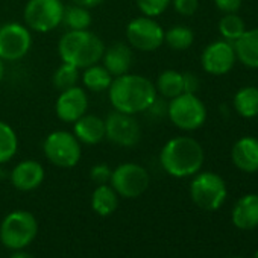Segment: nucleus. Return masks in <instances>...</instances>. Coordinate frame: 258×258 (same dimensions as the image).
<instances>
[{"mask_svg":"<svg viewBox=\"0 0 258 258\" xmlns=\"http://www.w3.org/2000/svg\"><path fill=\"white\" fill-rule=\"evenodd\" d=\"M73 5H78V7H82V8H87V10H91V8H96L99 5L103 4V0H72Z\"/></svg>","mask_w":258,"mask_h":258,"instance_id":"nucleus-35","label":"nucleus"},{"mask_svg":"<svg viewBox=\"0 0 258 258\" xmlns=\"http://www.w3.org/2000/svg\"><path fill=\"white\" fill-rule=\"evenodd\" d=\"M237 62L235 50L232 43L226 40H217L210 43L202 55H201V66L204 72L214 76L226 75L232 70Z\"/></svg>","mask_w":258,"mask_h":258,"instance_id":"nucleus-13","label":"nucleus"},{"mask_svg":"<svg viewBox=\"0 0 258 258\" xmlns=\"http://www.w3.org/2000/svg\"><path fill=\"white\" fill-rule=\"evenodd\" d=\"M19 151V137L14 127L0 120V166L11 161Z\"/></svg>","mask_w":258,"mask_h":258,"instance_id":"nucleus-25","label":"nucleus"},{"mask_svg":"<svg viewBox=\"0 0 258 258\" xmlns=\"http://www.w3.org/2000/svg\"><path fill=\"white\" fill-rule=\"evenodd\" d=\"M214 5L223 14H234L241 8V0H214Z\"/></svg>","mask_w":258,"mask_h":258,"instance_id":"nucleus-34","label":"nucleus"},{"mask_svg":"<svg viewBox=\"0 0 258 258\" xmlns=\"http://www.w3.org/2000/svg\"><path fill=\"white\" fill-rule=\"evenodd\" d=\"M105 120V140L120 148H134L142 140V126L136 115L111 111Z\"/></svg>","mask_w":258,"mask_h":258,"instance_id":"nucleus-11","label":"nucleus"},{"mask_svg":"<svg viewBox=\"0 0 258 258\" xmlns=\"http://www.w3.org/2000/svg\"><path fill=\"white\" fill-rule=\"evenodd\" d=\"M155 88H157V93L167 100L179 96L181 93H184L182 73L178 70H172V69L161 72L155 81Z\"/></svg>","mask_w":258,"mask_h":258,"instance_id":"nucleus-24","label":"nucleus"},{"mask_svg":"<svg viewBox=\"0 0 258 258\" xmlns=\"http://www.w3.org/2000/svg\"><path fill=\"white\" fill-rule=\"evenodd\" d=\"M232 223L238 229H253L258 226V195H244L232 208Z\"/></svg>","mask_w":258,"mask_h":258,"instance_id":"nucleus-19","label":"nucleus"},{"mask_svg":"<svg viewBox=\"0 0 258 258\" xmlns=\"http://www.w3.org/2000/svg\"><path fill=\"white\" fill-rule=\"evenodd\" d=\"M205 161L202 145L193 137L179 136L170 139L160 152V164L173 178L195 176Z\"/></svg>","mask_w":258,"mask_h":258,"instance_id":"nucleus-2","label":"nucleus"},{"mask_svg":"<svg viewBox=\"0 0 258 258\" xmlns=\"http://www.w3.org/2000/svg\"><path fill=\"white\" fill-rule=\"evenodd\" d=\"M111 173H112V169L105 164V163H99V164H94L90 170V178L94 184L97 185H102V184H109V179H111Z\"/></svg>","mask_w":258,"mask_h":258,"instance_id":"nucleus-31","label":"nucleus"},{"mask_svg":"<svg viewBox=\"0 0 258 258\" xmlns=\"http://www.w3.org/2000/svg\"><path fill=\"white\" fill-rule=\"evenodd\" d=\"M108 96L115 111L137 115L146 112L158 97L155 84L143 75L126 73L112 79Z\"/></svg>","mask_w":258,"mask_h":258,"instance_id":"nucleus-1","label":"nucleus"},{"mask_svg":"<svg viewBox=\"0 0 258 258\" xmlns=\"http://www.w3.org/2000/svg\"><path fill=\"white\" fill-rule=\"evenodd\" d=\"M11 258H34V256H32L29 252H25V250H22V249H20V250L14 252Z\"/></svg>","mask_w":258,"mask_h":258,"instance_id":"nucleus-36","label":"nucleus"},{"mask_svg":"<svg viewBox=\"0 0 258 258\" xmlns=\"http://www.w3.org/2000/svg\"><path fill=\"white\" fill-rule=\"evenodd\" d=\"M182 84H184V93L196 94L201 87V79L193 72H184L182 73Z\"/></svg>","mask_w":258,"mask_h":258,"instance_id":"nucleus-33","label":"nucleus"},{"mask_svg":"<svg viewBox=\"0 0 258 258\" xmlns=\"http://www.w3.org/2000/svg\"><path fill=\"white\" fill-rule=\"evenodd\" d=\"M232 258H243V256H232Z\"/></svg>","mask_w":258,"mask_h":258,"instance_id":"nucleus-39","label":"nucleus"},{"mask_svg":"<svg viewBox=\"0 0 258 258\" xmlns=\"http://www.w3.org/2000/svg\"><path fill=\"white\" fill-rule=\"evenodd\" d=\"M73 136L81 145L96 146L105 140V120L87 112L73 123Z\"/></svg>","mask_w":258,"mask_h":258,"instance_id":"nucleus-18","label":"nucleus"},{"mask_svg":"<svg viewBox=\"0 0 258 258\" xmlns=\"http://www.w3.org/2000/svg\"><path fill=\"white\" fill-rule=\"evenodd\" d=\"M231 160L244 173L258 172V139L250 136L238 139L231 149Z\"/></svg>","mask_w":258,"mask_h":258,"instance_id":"nucleus-17","label":"nucleus"},{"mask_svg":"<svg viewBox=\"0 0 258 258\" xmlns=\"http://www.w3.org/2000/svg\"><path fill=\"white\" fill-rule=\"evenodd\" d=\"M118 207V195L109 184L97 185L91 195V208L96 214L106 217L111 216Z\"/></svg>","mask_w":258,"mask_h":258,"instance_id":"nucleus-21","label":"nucleus"},{"mask_svg":"<svg viewBox=\"0 0 258 258\" xmlns=\"http://www.w3.org/2000/svg\"><path fill=\"white\" fill-rule=\"evenodd\" d=\"M112 79H114L112 75L99 62L84 69L81 73V81L84 84V88L93 93L108 91Z\"/></svg>","mask_w":258,"mask_h":258,"instance_id":"nucleus-22","label":"nucleus"},{"mask_svg":"<svg viewBox=\"0 0 258 258\" xmlns=\"http://www.w3.org/2000/svg\"><path fill=\"white\" fill-rule=\"evenodd\" d=\"M81 81V70L72 64L62 62L52 75V84L58 91H64L78 85Z\"/></svg>","mask_w":258,"mask_h":258,"instance_id":"nucleus-28","label":"nucleus"},{"mask_svg":"<svg viewBox=\"0 0 258 258\" xmlns=\"http://www.w3.org/2000/svg\"><path fill=\"white\" fill-rule=\"evenodd\" d=\"M246 31V25L243 22V19L240 16L234 14H225L220 20H219V34L222 35L223 40L234 43L235 40H238Z\"/></svg>","mask_w":258,"mask_h":258,"instance_id":"nucleus-29","label":"nucleus"},{"mask_svg":"<svg viewBox=\"0 0 258 258\" xmlns=\"http://www.w3.org/2000/svg\"><path fill=\"white\" fill-rule=\"evenodd\" d=\"M126 41L134 50L155 52L164 44V29L152 17L140 16L127 23Z\"/></svg>","mask_w":258,"mask_h":258,"instance_id":"nucleus-10","label":"nucleus"},{"mask_svg":"<svg viewBox=\"0 0 258 258\" xmlns=\"http://www.w3.org/2000/svg\"><path fill=\"white\" fill-rule=\"evenodd\" d=\"M102 66L112 75V78L129 73L134 61V49L127 43H114L105 47L102 55Z\"/></svg>","mask_w":258,"mask_h":258,"instance_id":"nucleus-16","label":"nucleus"},{"mask_svg":"<svg viewBox=\"0 0 258 258\" xmlns=\"http://www.w3.org/2000/svg\"><path fill=\"white\" fill-rule=\"evenodd\" d=\"M105 52L103 41L90 29L67 31L58 43V55L62 62L84 70L100 62Z\"/></svg>","mask_w":258,"mask_h":258,"instance_id":"nucleus-3","label":"nucleus"},{"mask_svg":"<svg viewBox=\"0 0 258 258\" xmlns=\"http://www.w3.org/2000/svg\"><path fill=\"white\" fill-rule=\"evenodd\" d=\"M38 234V222L35 216L25 210L10 213L0 225V240L13 250L29 246Z\"/></svg>","mask_w":258,"mask_h":258,"instance_id":"nucleus-4","label":"nucleus"},{"mask_svg":"<svg viewBox=\"0 0 258 258\" xmlns=\"http://www.w3.org/2000/svg\"><path fill=\"white\" fill-rule=\"evenodd\" d=\"M139 11L146 17H160L170 7L172 0H136Z\"/></svg>","mask_w":258,"mask_h":258,"instance_id":"nucleus-30","label":"nucleus"},{"mask_svg":"<svg viewBox=\"0 0 258 258\" xmlns=\"http://www.w3.org/2000/svg\"><path fill=\"white\" fill-rule=\"evenodd\" d=\"M32 47L31 29L19 22L0 26V58L5 62L23 59Z\"/></svg>","mask_w":258,"mask_h":258,"instance_id":"nucleus-12","label":"nucleus"},{"mask_svg":"<svg viewBox=\"0 0 258 258\" xmlns=\"http://www.w3.org/2000/svg\"><path fill=\"white\" fill-rule=\"evenodd\" d=\"M253 258H258V250L255 252V255H253Z\"/></svg>","mask_w":258,"mask_h":258,"instance_id":"nucleus-38","label":"nucleus"},{"mask_svg":"<svg viewBox=\"0 0 258 258\" xmlns=\"http://www.w3.org/2000/svg\"><path fill=\"white\" fill-rule=\"evenodd\" d=\"M43 154L53 166L61 169H72L81 161L82 148L73 133L58 129V131L47 134L44 139Z\"/></svg>","mask_w":258,"mask_h":258,"instance_id":"nucleus-6","label":"nucleus"},{"mask_svg":"<svg viewBox=\"0 0 258 258\" xmlns=\"http://www.w3.org/2000/svg\"><path fill=\"white\" fill-rule=\"evenodd\" d=\"M4 76H5V61L0 58V82L4 81Z\"/></svg>","mask_w":258,"mask_h":258,"instance_id":"nucleus-37","label":"nucleus"},{"mask_svg":"<svg viewBox=\"0 0 258 258\" xmlns=\"http://www.w3.org/2000/svg\"><path fill=\"white\" fill-rule=\"evenodd\" d=\"M228 190L223 178L214 172H198L190 184L191 201L205 211L219 210L225 199Z\"/></svg>","mask_w":258,"mask_h":258,"instance_id":"nucleus-7","label":"nucleus"},{"mask_svg":"<svg viewBox=\"0 0 258 258\" xmlns=\"http://www.w3.org/2000/svg\"><path fill=\"white\" fill-rule=\"evenodd\" d=\"M164 43L173 50H187L195 43V32L184 25H175L164 31Z\"/></svg>","mask_w":258,"mask_h":258,"instance_id":"nucleus-27","label":"nucleus"},{"mask_svg":"<svg viewBox=\"0 0 258 258\" xmlns=\"http://www.w3.org/2000/svg\"><path fill=\"white\" fill-rule=\"evenodd\" d=\"M11 184L20 191H32L44 181V167L37 160L20 161L10 173Z\"/></svg>","mask_w":258,"mask_h":258,"instance_id":"nucleus-15","label":"nucleus"},{"mask_svg":"<svg viewBox=\"0 0 258 258\" xmlns=\"http://www.w3.org/2000/svg\"><path fill=\"white\" fill-rule=\"evenodd\" d=\"M91 22H93V17L90 14V10L73 5V4L64 8L62 25L67 28V31H87L90 29Z\"/></svg>","mask_w":258,"mask_h":258,"instance_id":"nucleus-26","label":"nucleus"},{"mask_svg":"<svg viewBox=\"0 0 258 258\" xmlns=\"http://www.w3.org/2000/svg\"><path fill=\"white\" fill-rule=\"evenodd\" d=\"M151 184L148 170L137 163H123L112 169L109 185L124 199H136L142 196Z\"/></svg>","mask_w":258,"mask_h":258,"instance_id":"nucleus-9","label":"nucleus"},{"mask_svg":"<svg viewBox=\"0 0 258 258\" xmlns=\"http://www.w3.org/2000/svg\"><path fill=\"white\" fill-rule=\"evenodd\" d=\"M64 8L61 0H29L23 11L25 25L40 34L55 31L62 25Z\"/></svg>","mask_w":258,"mask_h":258,"instance_id":"nucleus-8","label":"nucleus"},{"mask_svg":"<svg viewBox=\"0 0 258 258\" xmlns=\"http://www.w3.org/2000/svg\"><path fill=\"white\" fill-rule=\"evenodd\" d=\"M235 112L243 118H253L258 115V87L247 85L240 88L232 99Z\"/></svg>","mask_w":258,"mask_h":258,"instance_id":"nucleus-23","label":"nucleus"},{"mask_svg":"<svg viewBox=\"0 0 258 258\" xmlns=\"http://www.w3.org/2000/svg\"><path fill=\"white\" fill-rule=\"evenodd\" d=\"M237 61L247 69H258V28L246 29L244 34L232 43Z\"/></svg>","mask_w":258,"mask_h":258,"instance_id":"nucleus-20","label":"nucleus"},{"mask_svg":"<svg viewBox=\"0 0 258 258\" xmlns=\"http://www.w3.org/2000/svg\"><path fill=\"white\" fill-rule=\"evenodd\" d=\"M173 10L182 17H191L199 8V0H172Z\"/></svg>","mask_w":258,"mask_h":258,"instance_id":"nucleus-32","label":"nucleus"},{"mask_svg":"<svg viewBox=\"0 0 258 258\" xmlns=\"http://www.w3.org/2000/svg\"><path fill=\"white\" fill-rule=\"evenodd\" d=\"M88 111V94L84 87H72L59 91L55 102V114L64 123H75Z\"/></svg>","mask_w":258,"mask_h":258,"instance_id":"nucleus-14","label":"nucleus"},{"mask_svg":"<svg viewBox=\"0 0 258 258\" xmlns=\"http://www.w3.org/2000/svg\"><path fill=\"white\" fill-rule=\"evenodd\" d=\"M207 106L198 94L181 93L167 103V117L181 131H196L207 120Z\"/></svg>","mask_w":258,"mask_h":258,"instance_id":"nucleus-5","label":"nucleus"}]
</instances>
